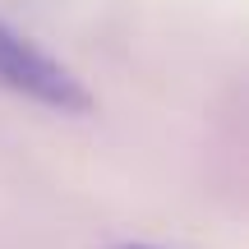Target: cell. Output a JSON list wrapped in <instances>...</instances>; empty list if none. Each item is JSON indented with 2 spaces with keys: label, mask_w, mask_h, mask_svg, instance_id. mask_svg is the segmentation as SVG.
<instances>
[{
  "label": "cell",
  "mask_w": 249,
  "mask_h": 249,
  "mask_svg": "<svg viewBox=\"0 0 249 249\" xmlns=\"http://www.w3.org/2000/svg\"><path fill=\"white\" fill-rule=\"evenodd\" d=\"M111 249H161V245H111Z\"/></svg>",
  "instance_id": "7a4b0ae2"
},
{
  "label": "cell",
  "mask_w": 249,
  "mask_h": 249,
  "mask_svg": "<svg viewBox=\"0 0 249 249\" xmlns=\"http://www.w3.org/2000/svg\"><path fill=\"white\" fill-rule=\"evenodd\" d=\"M0 92L18 102H33L55 116H88L92 92L83 88V79L60 65L46 46H37L23 28H14L0 14Z\"/></svg>",
  "instance_id": "6da1fadb"
}]
</instances>
